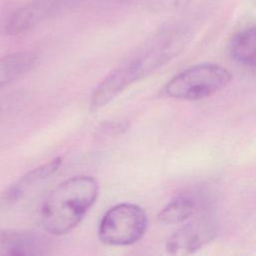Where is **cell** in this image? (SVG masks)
I'll list each match as a JSON object with an SVG mask.
<instances>
[{"instance_id": "cell-4", "label": "cell", "mask_w": 256, "mask_h": 256, "mask_svg": "<svg viewBox=\"0 0 256 256\" xmlns=\"http://www.w3.org/2000/svg\"><path fill=\"white\" fill-rule=\"evenodd\" d=\"M63 5V0L32 1L7 14L1 29L6 35L23 34L58 14Z\"/></svg>"}, {"instance_id": "cell-3", "label": "cell", "mask_w": 256, "mask_h": 256, "mask_svg": "<svg viewBox=\"0 0 256 256\" xmlns=\"http://www.w3.org/2000/svg\"><path fill=\"white\" fill-rule=\"evenodd\" d=\"M147 224V215L140 206L120 203L103 215L98 227V238L110 246L131 245L142 238Z\"/></svg>"}, {"instance_id": "cell-11", "label": "cell", "mask_w": 256, "mask_h": 256, "mask_svg": "<svg viewBox=\"0 0 256 256\" xmlns=\"http://www.w3.org/2000/svg\"><path fill=\"white\" fill-rule=\"evenodd\" d=\"M191 0H147L150 8L160 12H171L186 8Z\"/></svg>"}, {"instance_id": "cell-8", "label": "cell", "mask_w": 256, "mask_h": 256, "mask_svg": "<svg viewBox=\"0 0 256 256\" xmlns=\"http://www.w3.org/2000/svg\"><path fill=\"white\" fill-rule=\"evenodd\" d=\"M35 62L31 52L21 51L0 57V89L26 73Z\"/></svg>"}, {"instance_id": "cell-2", "label": "cell", "mask_w": 256, "mask_h": 256, "mask_svg": "<svg viewBox=\"0 0 256 256\" xmlns=\"http://www.w3.org/2000/svg\"><path fill=\"white\" fill-rule=\"evenodd\" d=\"M231 79L229 70L220 65L197 64L170 79L164 87V94L178 100H201L227 86Z\"/></svg>"}, {"instance_id": "cell-12", "label": "cell", "mask_w": 256, "mask_h": 256, "mask_svg": "<svg viewBox=\"0 0 256 256\" xmlns=\"http://www.w3.org/2000/svg\"><path fill=\"white\" fill-rule=\"evenodd\" d=\"M0 112H1V109H0Z\"/></svg>"}, {"instance_id": "cell-6", "label": "cell", "mask_w": 256, "mask_h": 256, "mask_svg": "<svg viewBox=\"0 0 256 256\" xmlns=\"http://www.w3.org/2000/svg\"><path fill=\"white\" fill-rule=\"evenodd\" d=\"M48 249V240L39 234L0 230V256L45 254Z\"/></svg>"}, {"instance_id": "cell-1", "label": "cell", "mask_w": 256, "mask_h": 256, "mask_svg": "<svg viewBox=\"0 0 256 256\" xmlns=\"http://www.w3.org/2000/svg\"><path fill=\"white\" fill-rule=\"evenodd\" d=\"M98 190V183L91 176H74L60 183L41 205L43 229L52 235L73 230L96 201Z\"/></svg>"}, {"instance_id": "cell-5", "label": "cell", "mask_w": 256, "mask_h": 256, "mask_svg": "<svg viewBox=\"0 0 256 256\" xmlns=\"http://www.w3.org/2000/svg\"><path fill=\"white\" fill-rule=\"evenodd\" d=\"M216 233L215 220L208 215L199 216L171 235L166 243L167 252L174 255L193 253L212 241Z\"/></svg>"}, {"instance_id": "cell-10", "label": "cell", "mask_w": 256, "mask_h": 256, "mask_svg": "<svg viewBox=\"0 0 256 256\" xmlns=\"http://www.w3.org/2000/svg\"><path fill=\"white\" fill-rule=\"evenodd\" d=\"M196 211V201L188 195H180L173 198L162 208L158 214V220L166 225L179 224L190 219Z\"/></svg>"}, {"instance_id": "cell-7", "label": "cell", "mask_w": 256, "mask_h": 256, "mask_svg": "<svg viewBox=\"0 0 256 256\" xmlns=\"http://www.w3.org/2000/svg\"><path fill=\"white\" fill-rule=\"evenodd\" d=\"M62 164V158L56 157L37 168L29 171L21 178L18 179L13 185H11L5 193V197L9 200L17 199L21 197L23 194L27 192L30 188H32L35 184L48 179L52 175H54L60 168Z\"/></svg>"}, {"instance_id": "cell-9", "label": "cell", "mask_w": 256, "mask_h": 256, "mask_svg": "<svg viewBox=\"0 0 256 256\" xmlns=\"http://www.w3.org/2000/svg\"><path fill=\"white\" fill-rule=\"evenodd\" d=\"M230 54L242 65L256 66V25L240 31L232 38Z\"/></svg>"}]
</instances>
